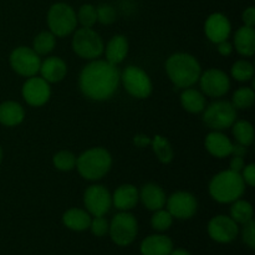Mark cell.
<instances>
[{
	"instance_id": "cell-5",
	"label": "cell",
	"mask_w": 255,
	"mask_h": 255,
	"mask_svg": "<svg viewBox=\"0 0 255 255\" xmlns=\"http://www.w3.org/2000/svg\"><path fill=\"white\" fill-rule=\"evenodd\" d=\"M47 26L56 37H64L76 30V11L66 2H56L47 11Z\"/></svg>"
},
{
	"instance_id": "cell-21",
	"label": "cell",
	"mask_w": 255,
	"mask_h": 255,
	"mask_svg": "<svg viewBox=\"0 0 255 255\" xmlns=\"http://www.w3.org/2000/svg\"><path fill=\"white\" fill-rule=\"evenodd\" d=\"M173 251L171 239L162 234H153L147 237L141 243L142 255H169Z\"/></svg>"
},
{
	"instance_id": "cell-30",
	"label": "cell",
	"mask_w": 255,
	"mask_h": 255,
	"mask_svg": "<svg viewBox=\"0 0 255 255\" xmlns=\"http://www.w3.org/2000/svg\"><path fill=\"white\" fill-rule=\"evenodd\" d=\"M56 45V36L51 31H41L34 37L32 50L37 55H47L54 50Z\"/></svg>"
},
{
	"instance_id": "cell-20",
	"label": "cell",
	"mask_w": 255,
	"mask_h": 255,
	"mask_svg": "<svg viewBox=\"0 0 255 255\" xmlns=\"http://www.w3.org/2000/svg\"><path fill=\"white\" fill-rule=\"evenodd\" d=\"M138 201V189L132 184H121L112 194V204L121 212L131 211Z\"/></svg>"
},
{
	"instance_id": "cell-38",
	"label": "cell",
	"mask_w": 255,
	"mask_h": 255,
	"mask_svg": "<svg viewBox=\"0 0 255 255\" xmlns=\"http://www.w3.org/2000/svg\"><path fill=\"white\" fill-rule=\"evenodd\" d=\"M242 237H243V242L249 247V248H255V224L253 219L243 224Z\"/></svg>"
},
{
	"instance_id": "cell-25",
	"label": "cell",
	"mask_w": 255,
	"mask_h": 255,
	"mask_svg": "<svg viewBox=\"0 0 255 255\" xmlns=\"http://www.w3.org/2000/svg\"><path fill=\"white\" fill-rule=\"evenodd\" d=\"M62 223L66 228L75 232H82L90 228L91 223V216L86 209L71 208L66 211L62 216Z\"/></svg>"
},
{
	"instance_id": "cell-35",
	"label": "cell",
	"mask_w": 255,
	"mask_h": 255,
	"mask_svg": "<svg viewBox=\"0 0 255 255\" xmlns=\"http://www.w3.org/2000/svg\"><path fill=\"white\" fill-rule=\"evenodd\" d=\"M172 223H173V217H172V214L167 209L163 208L154 211L153 216L151 218L152 228L158 232H164L169 229Z\"/></svg>"
},
{
	"instance_id": "cell-27",
	"label": "cell",
	"mask_w": 255,
	"mask_h": 255,
	"mask_svg": "<svg viewBox=\"0 0 255 255\" xmlns=\"http://www.w3.org/2000/svg\"><path fill=\"white\" fill-rule=\"evenodd\" d=\"M151 147L159 162L167 164L171 163V162L173 161V147H172L171 142H169L166 137L161 136V134H156V136L151 139Z\"/></svg>"
},
{
	"instance_id": "cell-41",
	"label": "cell",
	"mask_w": 255,
	"mask_h": 255,
	"mask_svg": "<svg viewBox=\"0 0 255 255\" xmlns=\"http://www.w3.org/2000/svg\"><path fill=\"white\" fill-rule=\"evenodd\" d=\"M217 45H218L217 50H218L219 55H222V56H224V57L231 56L232 52H233V50H234L233 45H232L228 40L219 42V44H217Z\"/></svg>"
},
{
	"instance_id": "cell-9",
	"label": "cell",
	"mask_w": 255,
	"mask_h": 255,
	"mask_svg": "<svg viewBox=\"0 0 255 255\" xmlns=\"http://www.w3.org/2000/svg\"><path fill=\"white\" fill-rule=\"evenodd\" d=\"M109 232L111 239L117 246H129L136 239L138 233L137 219L129 212H120L112 218Z\"/></svg>"
},
{
	"instance_id": "cell-33",
	"label": "cell",
	"mask_w": 255,
	"mask_h": 255,
	"mask_svg": "<svg viewBox=\"0 0 255 255\" xmlns=\"http://www.w3.org/2000/svg\"><path fill=\"white\" fill-rule=\"evenodd\" d=\"M232 77L239 82L249 81L254 77V66L248 60H238L233 64L231 70Z\"/></svg>"
},
{
	"instance_id": "cell-31",
	"label": "cell",
	"mask_w": 255,
	"mask_h": 255,
	"mask_svg": "<svg viewBox=\"0 0 255 255\" xmlns=\"http://www.w3.org/2000/svg\"><path fill=\"white\" fill-rule=\"evenodd\" d=\"M255 92L253 87H241L237 90L232 97V105L237 110L251 109L254 104Z\"/></svg>"
},
{
	"instance_id": "cell-7",
	"label": "cell",
	"mask_w": 255,
	"mask_h": 255,
	"mask_svg": "<svg viewBox=\"0 0 255 255\" xmlns=\"http://www.w3.org/2000/svg\"><path fill=\"white\" fill-rule=\"evenodd\" d=\"M120 81L124 84L126 91L134 99H147L151 96L152 91H153V85H152L151 77L148 76V74L141 67L133 66V65L127 66L122 71Z\"/></svg>"
},
{
	"instance_id": "cell-24",
	"label": "cell",
	"mask_w": 255,
	"mask_h": 255,
	"mask_svg": "<svg viewBox=\"0 0 255 255\" xmlns=\"http://www.w3.org/2000/svg\"><path fill=\"white\" fill-rule=\"evenodd\" d=\"M106 60L114 65H119L126 59L128 54V40L125 35H115L107 42L106 49Z\"/></svg>"
},
{
	"instance_id": "cell-3",
	"label": "cell",
	"mask_w": 255,
	"mask_h": 255,
	"mask_svg": "<svg viewBox=\"0 0 255 255\" xmlns=\"http://www.w3.org/2000/svg\"><path fill=\"white\" fill-rule=\"evenodd\" d=\"M209 194L218 203H233L246 191V183L241 173L232 169L217 173L209 182Z\"/></svg>"
},
{
	"instance_id": "cell-16",
	"label": "cell",
	"mask_w": 255,
	"mask_h": 255,
	"mask_svg": "<svg viewBox=\"0 0 255 255\" xmlns=\"http://www.w3.org/2000/svg\"><path fill=\"white\" fill-rule=\"evenodd\" d=\"M206 36L214 44L228 40L232 32V24L228 17L222 12H213L204 22Z\"/></svg>"
},
{
	"instance_id": "cell-15",
	"label": "cell",
	"mask_w": 255,
	"mask_h": 255,
	"mask_svg": "<svg viewBox=\"0 0 255 255\" xmlns=\"http://www.w3.org/2000/svg\"><path fill=\"white\" fill-rule=\"evenodd\" d=\"M238 232V223L223 214L213 217L208 223L209 237L218 243H231L237 238Z\"/></svg>"
},
{
	"instance_id": "cell-40",
	"label": "cell",
	"mask_w": 255,
	"mask_h": 255,
	"mask_svg": "<svg viewBox=\"0 0 255 255\" xmlns=\"http://www.w3.org/2000/svg\"><path fill=\"white\" fill-rule=\"evenodd\" d=\"M242 20H243V22H244V25H246V26L254 27V25H255V7L254 6L247 7V9L243 11V14H242Z\"/></svg>"
},
{
	"instance_id": "cell-6",
	"label": "cell",
	"mask_w": 255,
	"mask_h": 255,
	"mask_svg": "<svg viewBox=\"0 0 255 255\" xmlns=\"http://www.w3.org/2000/svg\"><path fill=\"white\" fill-rule=\"evenodd\" d=\"M72 50L85 60H96L104 54L105 44L99 32L92 27H80L72 37Z\"/></svg>"
},
{
	"instance_id": "cell-1",
	"label": "cell",
	"mask_w": 255,
	"mask_h": 255,
	"mask_svg": "<svg viewBox=\"0 0 255 255\" xmlns=\"http://www.w3.org/2000/svg\"><path fill=\"white\" fill-rule=\"evenodd\" d=\"M121 72L107 60H91L80 72L79 86L82 95L92 101H106L120 85Z\"/></svg>"
},
{
	"instance_id": "cell-18",
	"label": "cell",
	"mask_w": 255,
	"mask_h": 255,
	"mask_svg": "<svg viewBox=\"0 0 255 255\" xmlns=\"http://www.w3.org/2000/svg\"><path fill=\"white\" fill-rule=\"evenodd\" d=\"M204 146L212 156L217 158H226L232 154L233 142L221 131H212L211 133L207 134Z\"/></svg>"
},
{
	"instance_id": "cell-23",
	"label": "cell",
	"mask_w": 255,
	"mask_h": 255,
	"mask_svg": "<svg viewBox=\"0 0 255 255\" xmlns=\"http://www.w3.org/2000/svg\"><path fill=\"white\" fill-rule=\"evenodd\" d=\"M25 119V110L19 102L5 101L0 104V124L6 127H14Z\"/></svg>"
},
{
	"instance_id": "cell-26",
	"label": "cell",
	"mask_w": 255,
	"mask_h": 255,
	"mask_svg": "<svg viewBox=\"0 0 255 255\" xmlns=\"http://www.w3.org/2000/svg\"><path fill=\"white\" fill-rule=\"evenodd\" d=\"M181 105L189 114H201L207 106L206 96L203 92L192 87L183 89V92L181 94Z\"/></svg>"
},
{
	"instance_id": "cell-14",
	"label": "cell",
	"mask_w": 255,
	"mask_h": 255,
	"mask_svg": "<svg viewBox=\"0 0 255 255\" xmlns=\"http://www.w3.org/2000/svg\"><path fill=\"white\" fill-rule=\"evenodd\" d=\"M167 211L177 219H189L196 214L198 202L196 197L186 191H178L172 193L167 198Z\"/></svg>"
},
{
	"instance_id": "cell-45",
	"label": "cell",
	"mask_w": 255,
	"mask_h": 255,
	"mask_svg": "<svg viewBox=\"0 0 255 255\" xmlns=\"http://www.w3.org/2000/svg\"><path fill=\"white\" fill-rule=\"evenodd\" d=\"M169 255H191V253L187 252L186 249H176V251H172Z\"/></svg>"
},
{
	"instance_id": "cell-19",
	"label": "cell",
	"mask_w": 255,
	"mask_h": 255,
	"mask_svg": "<svg viewBox=\"0 0 255 255\" xmlns=\"http://www.w3.org/2000/svg\"><path fill=\"white\" fill-rule=\"evenodd\" d=\"M139 193V199L149 211H158L166 206L167 196L166 192L163 191L161 186L156 183H147L141 188Z\"/></svg>"
},
{
	"instance_id": "cell-28",
	"label": "cell",
	"mask_w": 255,
	"mask_h": 255,
	"mask_svg": "<svg viewBox=\"0 0 255 255\" xmlns=\"http://www.w3.org/2000/svg\"><path fill=\"white\" fill-rule=\"evenodd\" d=\"M232 127H233V136L237 143H241L246 147L253 143L254 128L251 122L246 121V120H239V121L234 122Z\"/></svg>"
},
{
	"instance_id": "cell-42",
	"label": "cell",
	"mask_w": 255,
	"mask_h": 255,
	"mask_svg": "<svg viewBox=\"0 0 255 255\" xmlns=\"http://www.w3.org/2000/svg\"><path fill=\"white\" fill-rule=\"evenodd\" d=\"M244 166H246V162H244V157L232 156L231 163H229V167H231V168H229V169H232V171L241 173L242 169L244 168Z\"/></svg>"
},
{
	"instance_id": "cell-8",
	"label": "cell",
	"mask_w": 255,
	"mask_h": 255,
	"mask_svg": "<svg viewBox=\"0 0 255 255\" xmlns=\"http://www.w3.org/2000/svg\"><path fill=\"white\" fill-rule=\"evenodd\" d=\"M237 121V109L229 101H216L203 110V122L213 131L229 128Z\"/></svg>"
},
{
	"instance_id": "cell-43",
	"label": "cell",
	"mask_w": 255,
	"mask_h": 255,
	"mask_svg": "<svg viewBox=\"0 0 255 255\" xmlns=\"http://www.w3.org/2000/svg\"><path fill=\"white\" fill-rule=\"evenodd\" d=\"M247 147L243 146L241 143H233V149H232L231 156H237V157H246L247 154Z\"/></svg>"
},
{
	"instance_id": "cell-36",
	"label": "cell",
	"mask_w": 255,
	"mask_h": 255,
	"mask_svg": "<svg viewBox=\"0 0 255 255\" xmlns=\"http://www.w3.org/2000/svg\"><path fill=\"white\" fill-rule=\"evenodd\" d=\"M97 21L102 25H111L116 20V10L110 4H101L96 7Z\"/></svg>"
},
{
	"instance_id": "cell-17",
	"label": "cell",
	"mask_w": 255,
	"mask_h": 255,
	"mask_svg": "<svg viewBox=\"0 0 255 255\" xmlns=\"http://www.w3.org/2000/svg\"><path fill=\"white\" fill-rule=\"evenodd\" d=\"M40 75L49 84H56L62 81L67 75V65L61 57L50 56L40 65Z\"/></svg>"
},
{
	"instance_id": "cell-13",
	"label": "cell",
	"mask_w": 255,
	"mask_h": 255,
	"mask_svg": "<svg viewBox=\"0 0 255 255\" xmlns=\"http://www.w3.org/2000/svg\"><path fill=\"white\" fill-rule=\"evenodd\" d=\"M22 99L32 107H40L51 97V87L41 76H31L24 82L21 89Z\"/></svg>"
},
{
	"instance_id": "cell-4",
	"label": "cell",
	"mask_w": 255,
	"mask_h": 255,
	"mask_svg": "<svg viewBox=\"0 0 255 255\" xmlns=\"http://www.w3.org/2000/svg\"><path fill=\"white\" fill-rule=\"evenodd\" d=\"M111 167V153L104 147H92L86 149L76 159V168L80 176L87 181H99L104 178Z\"/></svg>"
},
{
	"instance_id": "cell-34",
	"label": "cell",
	"mask_w": 255,
	"mask_h": 255,
	"mask_svg": "<svg viewBox=\"0 0 255 255\" xmlns=\"http://www.w3.org/2000/svg\"><path fill=\"white\" fill-rule=\"evenodd\" d=\"M76 16L77 22H80L82 27H92L97 22L96 6L92 4L81 5Z\"/></svg>"
},
{
	"instance_id": "cell-12",
	"label": "cell",
	"mask_w": 255,
	"mask_h": 255,
	"mask_svg": "<svg viewBox=\"0 0 255 255\" xmlns=\"http://www.w3.org/2000/svg\"><path fill=\"white\" fill-rule=\"evenodd\" d=\"M199 85L203 95L209 97H222L231 89V80L219 69H208L199 76Z\"/></svg>"
},
{
	"instance_id": "cell-37",
	"label": "cell",
	"mask_w": 255,
	"mask_h": 255,
	"mask_svg": "<svg viewBox=\"0 0 255 255\" xmlns=\"http://www.w3.org/2000/svg\"><path fill=\"white\" fill-rule=\"evenodd\" d=\"M109 222L104 216L101 217H94L91 218V223H90V229H91L92 234L96 237H104L105 234L109 232Z\"/></svg>"
},
{
	"instance_id": "cell-39",
	"label": "cell",
	"mask_w": 255,
	"mask_h": 255,
	"mask_svg": "<svg viewBox=\"0 0 255 255\" xmlns=\"http://www.w3.org/2000/svg\"><path fill=\"white\" fill-rule=\"evenodd\" d=\"M241 176L243 178L244 183L248 184L249 187H254L255 186V166L253 163L251 164H246L244 168L242 169Z\"/></svg>"
},
{
	"instance_id": "cell-2",
	"label": "cell",
	"mask_w": 255,
	"mask_h": 255,
	"mask_svg": "<svg viewBox=\"0 0 255 255\" xmlns=\"http://www.w3.org/2000/svg\"><path fill=\"white\" fill-rule=\"evenodd\" d=\"M166 72L174 86L179 89H188L198 82L202 67L193 55L176 52L167 59Z\"/></svg>"
},
{
	"instance_id": "cell-10",
	"label": "cell",
	"mask_w": 255,
	"mask_h": 255,
	"mask_svg": "<svg viewBox=\"0 0 255 255\" xmlns=\"http://www.w3.org/2000/svg\"><path fill=\"white\" fill-rule=\"evenodd\" d=\"M9 64L17 75L24 77H31L37 75L41 65V60L32 47L19 46L11 51L9 56Z\"/></svg>"
},
{
	"instance_id": "cell-22",
	"label": "cell",
	"mask_w": 255,
	"mask_h": 255,
	"mask_svg": "<svg viewBox=\"0 0 255 255\" xmlns=\"http://www.w3.org/2000/svg\"><path fill=\"white\" fill-rule=\"evenodd\" d=\"M234 46L237 52L242 56L251 57L255 52V30L254 27L243 26L239 27L234 34Z\"/></svg>"
},
{
	"instance_id": "cell-29",
	"label": "cell",
	"mask_w": 255,
	"mask_h": 255,
	"mask_svg": "<svg viewBox=\"0 0 255 255\" xmlns=\"http://www.w3.org/2000/svg\"><path fill=\"white\" fill-rule=\"evenodd\" d=\"M231 218L236 223L244 224L253 219V206L248 201L237 199L231 207Z\"/></svg>"
},
{
	"instance_id": "cell-46",
	"label": "cell",
	"mask_w": 255,
	"mask_h": 255,
	"mask_svg": "<svg viewBox=\"0 0 255 255\" xmlns=\"http://www.w3.org/2000/svg\"><path fill=\"white\" fill-rule=\"evenodd\" d=\"M2 161V149H1V146H0V163H1Z\"/></svg>"
},
{
	"instance_id": "cell-32",
	"label": "cell",
	"mask_w": 255,
	"mask_h": 255,
	"mask_svg": "<svg viewBox=\"0 0 255 255\" xmlns=\"http://www.w3.org/2000/svg\"><path fill=\"white\" fill-rule=\"evenodd\" d=\"M76 159L77 157L72 153L71 151L62 149V151L56 152L52 157V163L55 168L62 172H70L76 168Z\"/></svg>"
},
{
	"instance_id": "cell-11",
	"label": "cell",
	"mask_w": 255,
	"mask_h": 255,
	"mask_svg": "<svg viewBox=\"0 0 255 255\" xmlns=\"http://www.w3.org/2000/svg\"><path fill=\"white\" fill-rule=\"evenodd\" d=\"M84 204L90 216H105L112 206V196L106 187L101 184H92L85 191Z\"/></svg>"
},
{
	"instance_id": "cell-44",
	"label": "cell",
	"mask_w": 255,
	"mask_h": 255,
	"mask_svg": "<svg viewBox=\"0 0 255 255\" xmlns=\"http://www.w3.org/2000/svg\"><path fill=\"white\" fill-rule=\"evenodd\" d=\"M133 142L137 147H139V148L146 147L147 144H151V139L147 136H144V134H137V136H134Z\"/></svg>"
}]
</instances>
